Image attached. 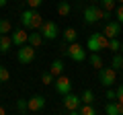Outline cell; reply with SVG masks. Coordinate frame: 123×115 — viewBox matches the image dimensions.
I'll return each instance as SVG.
<instances>
[{
	"mask_svg": "<svg viewBox=\"0 0 123 115\" xmlns=\"http://www.w3.org/2000/svg\"><path fill=\"white\" fill-rule=\"evenodd\" d=\"M80 103H82V99H80L78 95H72V93L62 95V105L66 107V111H70L72 115H78V107H80Z\"/></svg>",
	"mask_w": 123,
	"mask_h": 115,
	"instance_id": "5",
	"label": "cell"
},
{
	"mask_svg": "<svg viewBox=\"0 0 123 115\" xmlns=\"http://www.w3.org/2000/svg\"><path fill=\"white\" fill-rule=\"evenodd\" d=\"M12 31V23L8 19H0V35H8Z\"/></svg>",
	"mask_w": 123,
	"mask_h": 115,
	"instance_id": "22",
	"label": "cell"
},
{
	"mask_svg": "<svg viewBox=\"0 0 123 115\" xmlns=\"http://www.w3.org/2000/svg\"><path fill=\"white\" fill-rule=\"evenodd\" d=\"M17 111L18 113H29V99H17Z\"/></svg>",
	"mask_w": 123,
	"mask_h": 115,
	"instance_id": "24",
	"label": "cell"
},
{
	"mask_svg": "<svg viewBox=\"0 0 123 115\" xmlns=\"http://www.w3.org/2000/svg\"><path fill=\"white\" fill-rule=\"evenodd\" d=\"M29 43L33 45V47H41V43H43V35H41L39 29H33V31H29Z\"/></svg>",
	"mask_w": 123,
	"mask_h": 115,
	"instance_id": "14",
	"label": "cell"
},
{
	"mask_svg": "<svg viewBox=\"0 0 123 115\" xmlns=\"http://www.w3.org/2000/svg\"><path fill=\"white\" fill-rule=\"evenodd\" d=\"M10 80V72H8V68H4L2 64H0V82H8Z\"/></svg>",
	"mask_w": 123,
	"mask_h": 115,
	"instance_id": "28",
	"label": "cell"
},
{
	"mask_svg": "<svg viewBox=\"0 0 123 115\" xmlns=\"http://www.w3.org/2000/svg\"><path fill=\"white\" fill-rule=\"evenodd\" d=\"M88 62H90V66L94 68V70H101V68H103V58H101V53H98V51H90Z\"/></svg>",
	"mask_w": 123,
	"mask_h": 115,
	"instance_id": "17",
	"label": "cell"
},
{
	"mask_svg": "<svg viewBox=\"0 0 123 115\" xmlns=\"http://www.w3.org/2000/svg\"><path fill=\"white\" fill-rule=\"evenodd\" d=\"M86 49L88 51H105V49H109V37L105 33H92V35H88Z\"/></svg>",
	"mask_w": 123,
	"mask_h": 115,
	"instance_id": "3",
	"label": "cell"
},
{
	"mask_svg": "<svg viewBox=\"0 0 123 115\" xmlns=\"http://www.w3.org/2000/svg\"><path fill=\"white\" fill-rule=\"evenodd\" d=\"M70 13H72L70 2H68V0H60V2H57V14H60V17H68Z\"/></svg>",
	"mask_w": 123,
	"mask_h": 115,
	"instance_id": "18",
	"label": "cell"
},
{
	"mask_svg": "<svg viewBox=\"0 0 123 115\" xmlns=\"http://www.w3.org/2000/svg\"><path fill=\"white\" fill-rule=\"evenodd\" d=\"M12 37L10 35H0V53H8L12 49Z\"/></svg>",
	"mask_w": 123,
	"mask_h": 115,
	"instance_id": "16",
	"label": "cell"
},
{
	"mask_svg": "<svg viewBox=\"0 0 123 115\" xmlns=\"http://www.w3.org/2000/svg\"><path fill=\"white\" fill-rule=\"evenodd\" d=\"M86 51H88V49H84L78 41H72V43L68 45V49H66V56L70 58L72 62H84V60L88 58Z\"/></svg>",
	"mask_w": 123,
	"mask_h": 115,
	"instance_id": "4",
	"label": "cell"
},
{
	"mask_svg": "<svg viewBox=\"0 0 123 115\" xmlns=\"http://www.w3.org/2000/svg\"><path fill=\"white\" fill-rule=\"evenodd\" d=\"M55 78H57V76H53L51 72H43V76H41V82H43V84H53V82H55Z\"/></svg>",
	"mask_w": 123,
	"mask_h": 115,
	"instance_id": "27",
	"label": "cell"
},
{
	"mask_svg": "<svg viewBox=\"0 0 123 115\" xmlns=\"http://www.w3.org/2000/svg\"><path fill=\"white\" fill-rule=\"evenodd\" d=\"M98 82L103 84V86H113L115 82H117V70L115 68H101L98 70Z\"/></svg>",
	"mask_w": 123,
	"mask_h": 115,
	"instance_id": "8",
	"label": "cell"
},
{
	"mask_svg": "<svg viewBox=\"0 0 123 115\" xmlns=\"http://www.w3.org/2000/svg\"><path fill=\"white\" fill-rule=\"evenodd\" d=\"M119 53H123V41H121V51H119Z\"/></svg>",
	"mask_w": 123,
	"mask_h": 115,
	"instance_id": "36",
	"label": "cell"
},
{
	"mask_svg": "<svg viewBox=\"0 0 123 115\" xmlns=\"http://www.w3.org/2000/svg\"><path fill=\"white\" fill-rule=\"evenodd\" d=\"M109 49L111 51H121V41H119V37H113V39H109Z\"/></svg>",
	"mask_w": 123,
	"mask_h": 115,
	"instance_id": "26",
	"label": "cell"
},
{
	"mask_svg": "<svg viewBox=\"0 0 123 115\" xmlns=\"http://www.w3.org/2000/svg\"><path fill=\"white\" fill-rule=\"evenodd\" d=\"M6 113V109H4V107H0V115H4Z\"/></svg>",
	"mask_w": 123,
	"mask_h": 115,
	"instance_id": "34",
	"label": "cell"
},
{
	"mask_svg": "<svg viewBox=\"0 0 123 115\" xmlns=\"http://www.w3.org/2000/svg\"><path fill=\"white\" fill-rule=\"evenodd\" d=\"M97 113V109L90 105V103H80L78 107V115H94Z\"/></svg>",
	"mask_w": 123,
	"mask_h": 115,
	"instance_id": "20",
	"label": "cell"
},
{
	"mask_svg": "<svg viewBox=\"0 0 123 115\" xmlns=\"http://www.w3.org/2000/svg\"><path fill=\"white\" fill-rule=\"evenodd\" d=\"M64 62H62V60H53L51 62V66H49V72H51L53 76H60V74H64Z\"/></svg>",
	"mask_w": 123,
	"mask_h": 115,
	"instance_id": "19",
	"label": "cell"
},
{
	"mask_svg": "<svg viewBox=\"0 0 123 115\" xmlns=\"http://www.w3.org/2000/svg\"><path fill=\"white\" fill-rule=\"evenodd\" d=\"M6 2H8V0H0V8H4V6H6Z\"/></svg>",
	"mask_w": 123,
	"mask_h": 115,
	"instance_id": "33",
	"label": "cell"
},
{
	"mask_svg": "<svg viewBox=\"0 0 123 115\" xmlns=\"http://www.w3.org/2000/svg\"><path fill=\"white\" fill-rule=\"evenodd\" d=\"M35 56H37V51H35V47H33L31 43L21 45L18 51H17V60H18L21 64H31L33 60H35Z\"/></svg>",
	"mask_w": 123,
	"mask_h": 115,
	"instance_id": "6",
	"label": "cell"
},
{
	"mask_svg": "<svg viewBox=\"0 0 123 115\" xmlns=\"http://www.w3.org/2000/svg\"><path fill=\"white\" fill-rule=\"evenodd\" d=\"M10 37H12V43L17 45V47H21V45L29 43V31H27L25 27H23V29H14Z\"/></svg>",
	"mask_w": 123,
	"mask_h": 115,
	"instance_id": "11",
	"label": "cell"
},
{
	"mask_svg": "<svg viewBox=\"0 0 123 115\" xmlns=\"http://www.w3.org/2000/svg\"><path fill=\"white\" fill-rule=\"evenodd\" d=\"M121 78H123V70H121Z\"/></svg>",
	"mask_w": 123,
	"mask_h": 115,
	"instance_id": "39",
	"label": "cell"
},
{
	"mask_svg": "<svg viewBox=\"0 0 123 115\" xmlns=\"http://www.w3.org/2000/svg\"><path fill=\"white\" fill-rule=\"evenodd\" d=\"M117 4H123V0H117Z\"/></svg>",
	"mask_w": 123,
	"mask_h": 115,
	"instance_id": "37",
	"label": "cell"
},
{
	"mask_svg": "<svg viewBox=\"0 0 123 115\" xmlns=\"http://www.w3.org/2000/svg\"><path fill=\"white\" fill-rule=\"evenodd\" d=\"M21 25L25 27V29H29V31L39 29V27L43 25V17L37 13V8H29V6H27V10H23V14H21Z\"/></svg>",
	"mask_w": 123,
	"mask_h": 115,
	"instance_id": "1",
	"label": "cell"
},
{
	"mask_svg": "<svg viewBox=\"0 0 123 115\" xmlns=\"http://www.w3.org/2000/svg\"><path fill=\"white\" fill-rule=\"evenodd\" d=\"M105 113L107 115H123V103L121 101H109L105 105Z\"/></svg>",
	"mask_w": 123,
	"mask_h": 115,
	"instance_id": "13",
	"label": "cell"
},
{
	"mask_svg": "<svg viewBox=\"0 0 123 115\" xmlns=\"http://www.w3.org/2000/svg\"><path fill=\"white\" fill-rule=\"evenodd\" d=\"M25 4L29 6V8H39V6L43 4V0H25Z\"/></svg>",
	"mask_w": 123,
	"mask_h": 115,
	"instance_id": "29",
	"label": "cell"
},
{
	"mask_svg": "<svg viewBox=\"0 0 123 115\" xmlns=\"http://www.w3.org/2000/svg\"><path fill=\"white\" fill-rule=\"evenodd\" d=\"M117 101L123 103V84H121V86H117Z\"/></svg>",
	"mask_w": 123,
	"mask_h": 115,
	"instance_id": "32",
	"label": "cell"
},
{
	"mask_svg": "<svg viewBox=\"0 0 123 115\" xmlns=\"http://www.w3.org/2000/svg\"><path fill=\"white\" fill-rule=\"evenodd\" d=\"M84 23L86 25H92V23H98V21H105V19H111V13L103 10L98 4H88L84 8Z\"/></svg>",
	"mask_w": 123,
	"mask_h": 115,
	"instance_id": "2",
	"label": "cell"
},
{
	"mask_svg": "<svg viewBox=\"0 0 123 115\" xmlns=\"http://www.w3.org/2000/svg\"><path fill=\"white\" fill-rule=\"evenodd\" d=\"M76 2H86V0H76Z\"/></svg>",
	"mask_w": 123,
	"mask_h": 115,
	"instance_id": "38",
	"label": "cell"
},
{
	"mask_svg": "<svg viewBox=\"0 0 123 115\" xmlns=\"http://www.w3.org/2000/svg\"><path fill=\"white\" fill-rule=\"evenodd\" d=\"M103 33H105L109 39L119 37V35H121V23H119V21H107V25H105V29H103Z\"/></svg>",
	"mask_w": 123,
	"mask_h": 115,
	"instance_id": "10",
	"label": "cell"
},
{
	"mask_svg": "<svg viewBox=\"0 0 123 115\" xmlns=\"http://www.w3.org/2000/svg\"><path fill=\"white\" fill-rule=\"evenodd\" d=\"M45 97H41V95H35V97L29 99V111L31 113H39L41 109H45Z\"/></svg>",
	"mask_w": 123,
	"mask_h": 115,
	"instance_id": "12",
	"label": "cell"
},
{
	"mask_svg": "<svg viewBox=\"0 0 123 115\" xmlns=\"http://www.w3.org/2000/svg\"><path fill=\"white\" fill-rule=\"evenodd\" d=\"M39 31H41V35H43V39L53 41L57 35H60V27H57L55 21H43V25L39 27Z\"/></svg>",
	"mask_w": 123,
	"mask_h": 115,
	"instance_id": "7",
	"label": "cell"
},
{
	"mask_svg": "<svg viewBox=\"0 0 123 115\" xmlns=\"http://www.w3.org/2000/svg\"><path fill=\"white\" fill-rule=\"evenodd\" d=\"M111 68H115V70H123V53H115V56H113V60H111Z\"/></svg>",
	"mask_w": 123,
	"mask_h": 115,
	"instance_id": "21",
	"label": "cell"
},
{
	"mask_svg": "<svg viewBox=\"0 0 123 115\" xmlns=\"http://www.w3.org/2000/svg\"><path fill=\"white\" fill-rule=\"evenodd\" d=\"M80 99H82V103H94V93H92L90 89H84L82 90V95H80Z\"/></svg>",
	"mask_w": 123,
	"mask_h": 115,
	"instance_id": "25",
	"label": "cell"
},
{
	"mask_svg": "<svg viewBox=\"0 0 123 115\" xmlns=\"http://www.w3.org/2000/svg\"><path fill=\"white\" fill-rule=\"evenodd\" d=\"M117 99V90H113L111 86H107V101H115Z\"/></svg>",
	"mask_w": 123,
	"mask_h": 115,
	"instance_id": "30",
	"label": "cell"
},
{
	"mask_svg": "<svg viewBox=\"0 0 123 115\" xmlns=\"http://www.w3.org/2000/svg\"><path fill=\"white\" fill-rule=\"evenodd\" d=\"M115 10H117V21L123 25V4H117V8H115Z\"/></svg>",
	"mask_w": 123,
	"mask_h": 115,
	"instance_id": "31",
	"label": "cell"
},
{
	"mask_svg": "<svg viewBox=\"0 0 123 115\" xmlns=\"http://www.w3.org/2000/svg\"><path fill=\"white\" fill-rule=\"evenodd\" d=\"M53 86H55V93H60V95L72 93V80L68 78V76H64V74H60V76L55 78Z\"/></svg>",
	"mask_w": 123,
	"mask_h": 115,
	"instance_id": "9",
	"label": "cell"
},
{
	"mask_svg": "<svg viewBox=\"0 0 123 115\" xmlns=\"http://www.w3.org/2000/svg\"><path fill=\"white\" fill-rule=\"evenodd\" d=\"M101 8L107 10V13H113L117 8V0H101Z\"/></svg>",
	"mask_w": 123,
	"mask_h": 115,
	"instance_id": "23",
	"label": "cell"
},
{
	"mask_svg": "<svg viewBox=\"0 0 123 115\" xmlns=\"http://www.w3.org/2000/svg\"><path fill=\"white\" fill-rule=\"evenodd\" d=\"M92 4H101V0H90Z\"/></svg>",
	"mask_w": 123,
	"mask_h": 115,
	"instance_id": "35",
	"label": "cell"
},
{
	"mask_svg": "<svg viewBox=\"0 0 123 115\" xmlns=\"http://www.w3.org/2000/svg\"><path fill=\"white\" fill-rule=\"evenodd\" d=\"M62 41H66V43L78 41V31H76L74 27H68V29H64V33H62Z\"/></svg>",
	"mask_w": 123,
	"mask_h": 115,
	"instance_id": "15",
	"label": "cell"
}]
</instances>
